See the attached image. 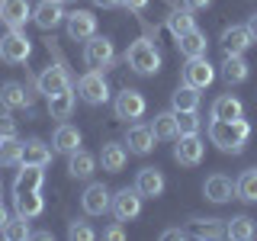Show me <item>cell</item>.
Wrapping results in <instances>:
<instances>
[{
  "label": "cell",
  "mask_w": 257,
  "mask_h": 241,
  "mask_svg": "<svg viewBox=\"0 0 257 241\" xmlns=\"http://www.w3.org/2000/svg\"><path fill=\"white\" fill-rule=\"evenodd\" d=\"M125 161H128V151H125V145H116V142L103 145V151H100V164H103V171H109V174H119V171L125 167Z\"/></svg>",
  "instance_id": "obj_26"
},
{
  "label": "cell",
  "mask_w": 257,
  "mask_h": 241,
  "mask_svg": "<svg viewBox=\"0 0 257 241\" xmlns=\"http://www.w3.org/2000/svg\"><path fill=\"white\" fill-rule=\"evenodd\" d=\"M177 48H180V55L183 58H199V55H206V32H199V29H190V32H183V36H177Z\"/></svg>",
  "instance_id": "obj_21"
},
{
  "label": "cell",
  "mask_w": 257,
  "mask_h": 241,
  "mask_svg": "<svg viewBox=\"0 0 257 241\" xmlns=\"http://www.w3.org/2000/svg\"><path fill=\"white\" fill-rule=\"evenodd\" d=\"M135 190L148 199L161 196V193H164V174H161L158 167H142L139 177H135Z\"/></svg>",
  "instance_id": "obj_18"
},
{
  "label": "cell",
  "mask_w": 257,
  "mask_h": 241,
  "mask_svg": "<svg viewBox=\"0 0 257 241\" xmlns=\"http://www.w3.org/2000/svg\"><path fill=\"white\" fill-rule=\"evenodd\" d=\"M48 112H52V119H68L74 112V93L61 90V93L48 96Z\"/></svg>",
  "instance_id": "obj_33"
},
{
  "label": "cell",
  "mask_w": 257,
  "mask_h": 241,
  "mask_svg": "<svg viewBox=\"0 0 257 241\" xmlns=\"http://www.w3.org/2000/svg\"><path fill=\"white\" fill-rule=\"evenodd\" d=\"M93 167H96V158L90 155V151L77 148V151L68 155V174L74 177V180H87V177L93 174Z\"/></svg>",
  "instance_id": "obj_23"
},
{
  "label": "cell",
  "mask_w": 257,
  "mask_h": 241,
  "mask_svg": "<svg viewBox=\"0 0 257 241\" xmlns=\"http://www.w3.org/2000/svg\"><path fill=\"white\" fill-rule=\"evenodd\" d=\"M167 29L174 32V39H177V36H183V32H190V29H196L190 7H183V10H171V16H167Z\"/></svg>",
  "instance_id": "obj_34"
},
{
  "label": "cell",
  "mask_w": 257,
  "mask_h": 241,
  "mask_svg": "<svg viewBox=\"0 0 257 241\" xmlns=\"http://www.w3.org/2000/svg\"><path fill=\"white\" fill-rule=\"evenodd\" d=\"M244 26H247V32H251V39L257 42V13H251V16H247V23H244Z\"/></svg>",
  "instance_id": "obj_45"
},
{
  "label": "cell",
  "mask_w": 257,
  "mask_h": 241,
  "mask_svg": "<svg viewBox=\"0 0 257 241\" xmlns=\"http://www.w3.org/2000/svg\"><path fill=\"white\" fill-rule=\"evenodd\" d=\"M64 23H68V36L74 39V42H87L90 36H96V16L90 10H74L64 16Z\"/></svg>",
  "instance_id": "obj_10"
},
{
  "label": "cell",
  "mask_w": 257,
  "mask_h": 241,
  "mask_svg": "<svg viewBox=\"0 0 257 241\" xmlns=\"http://www.w3.org/2000/svg\"><path fill=\"white\" fill-rule=\"evenodd\" d=\"M39 93H45V96H55V93H61V90H71V77H68V71L61 68V64H52V68H45L42 74H39Z\"/></svg>",
  "instance_id": "obj_12"
},
{
  "label": "cell",
  "mask_w": 257,
  "mask_h": 241,
  "mask_svg": "<svg viewBox=\"0 0 257 241\" xmlns=\"http://www.w3.org/2000/svg\"><path fill=\"white\" fill-rule=\"evenodd\" d=\"M68 238H71V241H93L96 231H93L84 219H74V222L68 225Z\"/></svg>",
  "instance_id": "obj_39"
},
{
  "label": "cell",
  "mask_w": 257,
  "mask_h": 241,
  "mask_svg": "<svg viewBox=\"0 0 257 241\" xmlns=\"http://www.w3.org/2000/svg\"><path fill=\"white\" fill-rule=\"evenodd\" d=\"M0 196H4V180H0Z\"/></svg>",
  "instance_id": "obj_48"
},
{
  "label": "cell",
  "mask_w": 257,
  "mask_h": 241,
  "mask_svg": "<svg viewBox=\"0 0 257 241\" xmlns=\"http://www.w3.org/2000/svg\"><path fill=\"white\" fill-rule=\"evenodd\" d=\"M171 106H174V112H190V109H199V90H196V87H190V84L177 87L174 96H171Z\"/></svg>",
  "instance_id": "obj_30"
},
{
  "label": "cell",
  "mask_w": 257,
  "mask_h": 241,
  "mask_svg": "<svg viewBox=\"0 0 257 241\" xmlns=\"http://www.w3.org/2000/svg\"><path fill=\"white\" fill-rule=\"evenodd\" d=\"M96 7H103V10H112V7H122V0H93Z\"/></svg>",
  "instance_id": "obj_46"
},
{
  "label": "cell",
  "mask_w": 257,
  "mask_h": 241,
  "mask_svg": "<svg viewBox=\"0 0 257 241\" xmlns=\"http://www.w3.org/2000/svg\"><path fill=\"white\" fill-rule=\"evenodd\" d=\"M257 235V225L251 215H235V219H228L225 225V238H235V241H251Z\"/></svg>",
  "instance_id": "obj_29"
},
{
  "label": "cell",
  "mask_w": 257,
  "mask_h": 241,
  "mask_svg": "<svg viewBox=\"0 0 257 241\" xmlns=\"http://www.w3.org/2000/svg\"><path fill=\"white\" fill-rule=\"evenodd\" d=\"M0 20H4L10 29H23L26 20H32L29 0H0Z\"/></svg>",
  "instance_id": "obj_13"
},
{
  "label": "cell",
  "mask_w": 257,
  "mask_h": 241,
  "mask_svg": "<svg viewBox=\"0 0 257 241\" xmlns=\"http://www.w3.org/2000/svg\"><path fill=\"white\" fill-rule=\"evenodd\" d=\"M222 80L228 87H235V84H244L247 80V74H251V68H247V61L241 58V55H225L222 58Z\"/></svg>",
  "instance_id": "obj_19"
},
{
  "label": "cell",
  "mask_w": 257,
  "mask_h": 241,
  "mask_svg": "<svg viewBox=\"0 0 257 241\" xmlns=\"http://www.w3.org/2000/svg\"><path fill=\"white\" fill-rule=\"evenodd\" d=\"M122 7H125V10H135V13H142L145 7H148V0H122Z\"/></svg>",
  "instance_id": "obj_42"
},
{
  "label": "cell",
  "mask_w": 257,
  "mask_h": 241,
  "mask_svg": "<svg viewBox=\"0 0 257 241\" xmlns=\"http://www.w3.org/2000/svg\"><path fill=\"white\" fill-rule=\"evenodd\" d=\"M125 145H128V151H132V155H148V151L155 148V132H151V126H142V123L128 126Z\"/></svg>",
  "instance_id": "obj_17"
},
{
  "label": "cell",
  "mask_w": 257,
  "mask_h": 241,
  "mask_svg": "<svg viewBox=\"0 0 257 241\" xmlns=\"http://www.w3.org/2000/svg\"><path fill=\"white\" fill-rule=\"evenodd\" d=\"M48 161H52V148H48L45 142H39V139L23 142V161H20V164H39V167H45Z\"/></svg>",
  "instance_id": "obj_28"
},
{
  "label": "cell",
  "mask_w": 257,
  "mask_h": 241,
  "mask_svg": "<svg viewBox=\"0 0 257 241\" xmlns=\"http://www.w3.org/2000/svg\"><path fill=\"white\" fill-rule=\"evenodd\" d=\"M13 206H16V215H26V219H36V215H42V193L39 190H20L13 196Z\"/></svg>",
  "instance_id": "obj_20"
},
{
  "label": "cell",
  "mask_w": 257,
  "mask_h": 241,
  "mask_svg": "<svg viewBox=\"0 0 257 241\" xmlns=\"http://www.w3.org/2000/svg\"><path fill=\"white\" fill-rule=\"evenodd\" d=\"M125 64L135 71V74H142V77L158 74V71H161V52H158V45L151 42L148 36L135 39V42L128 45V52H125Z\"/></svg>",
  "instance_id": "obj_2"
},
{
  "label": "cell",
  "mask_w": 257,
  "mask_h": 241,
  "mask_svg": "<svg viewBox=\"0 0 257 241\" xmlns=\"http://www.w3.org/2000/svg\"><path fill=\"white\" fill-rule=\"evenodd\" d=\"M203 193H206L209 203H228V199L235 196V180L225 177V174H212V177H206Z\"/></svg>",
  "instance_id": "obj_16"
},
{
  "label": "cell",
  "mask_w": 257,
  "mask_h": 241,
  "mask_svg": "<svg viewBox=\"0 0 257 241\" xmlns=\"http://www.w3.org/2000/svg\"><path fill=\"white\" fill-rule=\"evenodd\" d=\"M109 203H112V196L103 183H90V187L84 190V196H80V206H84L87 215H103L109 209Z\"/></svg>",
  "instance_id": "obj_14"
},
{
  "label": "cell",
  "mask_w": 257,
  "mask_h": 241,
  "mask_svg": "<svg viewBox=\"0 0 257 241\" xmlns=\"http://www.w3.org/2000/svg\"><path fill=\"white\" fill-rule=\"evenodd\" d=\"M235 196L244 199V203H257V167L244 171V174L235 180Z\"/></svg>",
  "instance_id": "obj_32"
},
{
  "label": "cell",
  "mask_w": 257,
  "mask_h": 241,
  "mask_svg": "<svg viewBox=\"0 0 257 241\" xmlns=\"http://www.w3.org/2000/svg\"><path fill=\"white\" fill-rule=\"evenodd\" d=\"M32 55V42L26 32L20 29H10L4 39H0V58H4L7 64H23Z\"/></svg>",
  "instance_id": "obj_4"
},
{
  "label": "cell",
  "mask_w": 257,
  "mask_h": 241,
  "mask_svg": "<svg viewBox=\"0 0 257 241\" xmlns=\"http://www.w3.org/2000/svg\"><path fill=\"white\" fill-rule=\"evenodd\" d=\"M103 238L106 241H122L125 238V231H122V225H109L106 231H103Z\"/></svg>",
  "instance_id": "obj_41"
},
{
  "label": "cell",
  "mask_w": 257,
  "mask_h": 241,
  "mask_svg": "<svg viewBox=\"0 0 257 241\" xmlns=\"http://www.w3.org/2000/svg\"><path fill=\"white\" fill-rule=\"evenodd\" d=\"M247 139H251V126L241 119H212L209 123V142L225 155H241Z\"/></svg>",
  "instance_id": "obj_1"
},
{
  "label": "cell",
  "mask_w": 257,
  "mask_h": 241,
  "mask_svg": "<svg viewBox=\"0 0 257 241\" xmlns=\"http://www.w3.org/2000/svg\"><path fill=\"white\" fill-rule=\"evenodd\" d=\"M77 93H80V100L90 103V106L106 103L109 100V84H106V77H103V71H87V74L77 80Z\"/></svg>",
  "instance_id": "obj_5"
},
{
  "label": "cell",
  "mask_w": 257,
  "mask_h": 241,
  "mask_svg": "<svg viewBox=\"0 0 257 241\" xmlns=\"http://www.w3.org/2000/svg\"><path fill=\"white\" fill-rule=\"evenodd\" d=\"M209 4H212V0H183V7H190V10H206Z\"/></svg>",
  "instance_id": "obj_44"
},
{
  "label": "cell",
  "mask_w": 257,
  "mask_h": 241,
  "mask_svg": "<svg viewBox=\"0 0 257 241\" xmlns=\"http://www.w3.org/2000/svg\"><path fill=\"white\" fill-rule=\"evenodd\" d=\"M109 209H112V215H116V222H132L135 215L142 212V193L139 190H119L116 196H112V203H109Z\"/></svg>",
  "instance_id": "obj_7"
},
{
  "label": "cell",
  "mask_w": 257,
  "mask_h": 241,
  "mask_svg": "<svg viewBox=\"0 0 257 241\" xmlns=\"http://www.w3.org/2000/svg\"><path fill=\"white\" fill-rule=\"evenodd\" d=\"M4 238H7V241H26V238H32V228H29V219H26V215L7 219V225H4Z\"/></svg>",
  "instance_id": "obj_35"
},
{
  "label": "cell",
  "mask_w": 257,
  "mask_h": 241,
  "mask_svg": "<svg viewBox=\"0 0 257 241\" xmlns=\"http://www.w3.org/2000/svg\"><path fill=\"white\" fill-rule=\"evenodd\" d=\"M84 61H87V68H93V71L112 68V61H116L112 39H106V36H90L84 42Z\"/></svg>",
  "instance_id": "obj_3"
},
{
  "label": "cell",
  "mask_w": 257,
  "mask_h": 241,
  "mask_svg": "<svg viewBox=\"0 0 257 241\" xmlns=\"http://www.w3.org/2000/svg\"><path fill=\"white\" fill-rule=\"evenodd\" d=\"M0 139H16V119L10 112H0Z\"/></svg>",
  "instance_id": "obj_40"
},
{
  "label": "cell",
  "mask_w": 257,
  "mask_h": 241,
  "mask_svg": "<svg viewBox=\"0 0 257 241\" xmlns=\"http://www.w3.org/2000/svg\"><path fill=\"white\" fill-rule=\"evenodd\" d=\"M241 116H244V106H241L238 96H231V93L215 96V103H212V119H241Z\"/></svg>",
  "instance_id": "obj_27"
},
{
  "label": "cell",
  "mask_w": 257,
  "mask_h": 241,
  "mask_svg": "<svg viewBox=\"0 0 257 241\" xmlns=\"http://www.w3.org/2000/svg\"><path fill=\"white\" fill-rule=\"evenodd\" d=\"M112 109H116V119H142L148 103H145V96L139 90H122L112 103Z\"/></svg>",
  "instance_id": "obj_11"
},
{
  "label": "cell",
  "mask_w": 257,
  "mask_h": 241,
  "mask_svg": "<svg viewBox=\"0 0 257 241\" xmlns=\"http://www.w3.org/2000/svg\"><path fill=\"white\" fill-rule=\"evenodd\" d=\"M42 183H45V167L20 164V174H16V180H13V190L16 193L20 190H42Z\"/></svg>",
  "instance_id": "obj_22"
},
{
  "label": "cell",
  "mask_w": 257,
  "mask_h": 241,
  "mask_svg": "<svg viewBox=\"0 0 257 241\" xmlns=\"http://www.w3.org/2000/svg\"><path fill=\"white\" fill-rule=\"evenodd\" d=\"M151 132H155V139H177L180 135V126H177V112H158L155 116V123H151Z\"/></svg>",
  "instance_id": "obj_31"
},
{
  "label": "cell",
  "mask_w": 257,
  "mask_h": 241,
  "mask_svg": "<svg viewBox=\"0 0 257 241\" xmlns=\"http://www.w3.org/2000/svg\"><path fill=\"white\" fill-rule=\"evenodd\" d=\"M61 4H68V0H61Z\"/></svg>",
  "instance_id": "obj_49"
},
{
  "label": "cell",
  "mask_w": 257,
  "mask_h": 241,
  "mask_svg": "<svg viewBox=\"0 0 257 241\" xmlns=\"http://www.w3.org/2000/svg\"><path fill=\"white\" fill-rule=\"evenodd\" d=\"M0 103H4L7 109H20V106H29L32 96L23 84H16V80H7L4 87H0Z\"/></svg>",
  "instance_id": "obj_25"
},
{
  "label": "cell",
  "mask_w": 257,
  "mask_h": 241,
  "mask_svg": "<svg viewBox=\"0 0 257 241\" xmlns=\"http://www.w3.org/2000/svg\"><path fill=\"white\" fill-rule=\"evenodd\" d=\"M64 7H61V0H39L36 4V10H32V23H36L39 29H55V26H61L64 23Z\"/></svg>",
  "instance_id": "obj_9"
},
{
  "label": "cell",
  "mask_w": 257,
  "mask_h": 241,
  "mask_svg": "<svg viewBox=\"0 0 257 241\" xmlns=\"http://www.w3.org/2000/svg\"><path fill=\"white\" fill-rule=\"evenodd\" d=\"M177 126H180V135H196L199 129H203V119H199L196 109L190 112H177Z\"/></svg>",
  "instance_id": "obj_38"
},
{
  "label": "cell",
  "mask_w": 257,
  "mask_h": 241,
  "mask_svg": "<svg viewBox=\"0 0 257 241\" xmlns=\"http://www.w3.org/2000/svg\"><path fill=\"white\" fill-rule=\"evenodd\" d=\"M161 238H164V241H177V238H187V231H183V228H167Z\"/></svg>",
  "instance_id": "obj_43"
},
{
  "label": "cell",
  "mask_w": 257,
  "mask_h": 241,
  "mask_svg": "<svg viewBox=\"0 0 257 241\" xmlns=\"http://www.w3.org/2000/svg\"><path fill=\"white\" fill-rule=\"evenodd\" d=\"M212 80H215V68L206 61V55H199V58H187V64H183V84L196 87V90H206Z\"/></svg>",
  "instance_id": "obj_8"
},
{
  "label": "cell",
  "mask_w": 257,
  "mask_h": 241,
  "mask_svg": "<svg viewBox=\"0 0 257 241\" xmlns=\"http://www.w3.org/2000/svg\"><path fill=\"white\" fill-rule=\"evenodd\" d=\"M7 219H10V215H7V209H4V203H0V235H4V225H7Z\"/></svg>",
  "instance_id": "obj_47"
},
{
  "label": "cell",
  "mask_w": 257,
  "mask_h": 241,
  "mask_svg": "<svg viewBox=\"0 0 257 241\" xmlns=\"http://www.w3.org/2000/svg\"><path fill=\"white\" fill-rule=\"evenodd\" d=\"M196 238H225V225L219 219H199L196 228H193Z\"/></svg>",
  "instance_id": "obj_37"
},
{
  "label": "cell",
  "mask_w": 257,
  "mask_h": 241,
  "mask_svg": "<svg viewBox=\"0 0 257 241\" xmlns=\"http://www.w3.org/2000/svg\"><path fill=\"white\" fill-rule=\"evenodd\" d=\"M23 161V142L16 139H0V167H10Z\"/></svg>",
  "instance_id": "obj_36"
},
{
  "label": "cell",
  "mask_w": 257,
  "mask_h": 241,
  "mask_svg": "<svg viewBox=\"0 0 257 241\" xmlns=\"http://www.w3.org/2000/svg\"><path fill=\"white\" fill-rule=\"evenodd\" d=\"M203 155H206V142L199 139V132H196V135H177V145H174L177 164L196 167L199 161H203Z\"/></svg>",
  "instance_id": "obj_6"
},
{
  "label": "cell",
  "mask_w": 257,
  "mask_h": 241,
  "mask_svg": "<svg viewBox=\"0 0 257 241\" xmlns=\"http://www.w3.org/2000/svg\"><path fill=\"white\" fill-rule=\"evenodd\" d=\"M222 48H225V55H244L247 48L254 45V39H251V32H247V26H228V29H222Z\"/></svg>",
  "instance_id": "obj_15"
},
{
  "label": "cell",
  "mask_w": 257,
  "mask_h": 241,
  "mask_svg": "<svg viewBox=\"0 0 257 241\" xmlns=\"http://www.w3.org/2000/svg\"><path fill=\"white\" fill-rule=\"evenodd\" d=\"M52 148L61 151V155H71V151H77V148H80V132H77L74 126L61 123L58 129H55V135H52Z\"/></svg>",
  "instance_id": "obj_24"
}]
</instances>
